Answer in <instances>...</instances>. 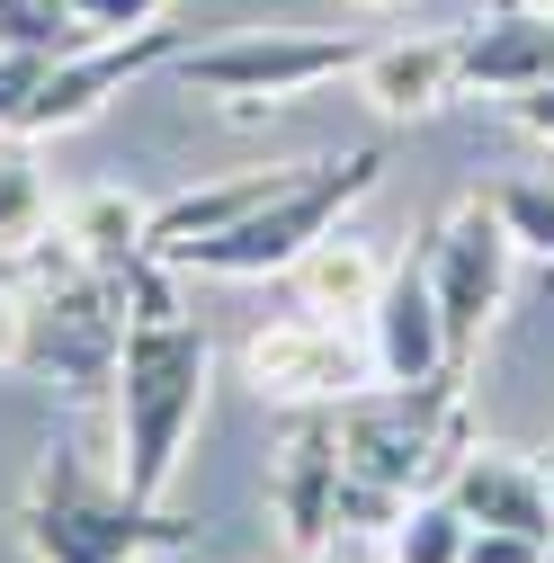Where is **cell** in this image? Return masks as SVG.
<instances>
[{
  "instance_id": "obj_1",
  "label": "cell",
  "mask_w": 554,
  "mask_h": 563,
  "mask_svg": "<svg viewBox=\"0 0 554 563\" xmlns=\"http://www.w3.org/2000/svg\"><path fill=\"white\" fill-rule=\"evenodd\" d=\"M125 296V340H117V474L134 501H162L179 456H188V430L206 411V385H215V340L206 322L179 305L170 287V260H134L117 277Z\"/></svg>"
},
{
  "instance_id": "obj_2",
  "label": "cell",
  "mask_w": 554,
  "mask_h": 563,
  "mask_svg": "<svg viewBox=\"0 0 554 563\" xmlns=\"http://www.w3.org/2000/svg\"><path fill=\"white\" fill-rule=\"evenodd\" d=\"M19 545L27 563H162L197 545V519L134 501L125 474L99 465L81 439H45L27 492H19Z\"/></svg>"
},
{
  "instance_id": "obj_3",
  "label": "cell",
  "mask_w": 554,
  "mask_h": 563,
  "mask_svg": "<svg viewBox=\"0 0 554 563\" xmlns=\"http://www.w3.org/2000/svg\"><path fill=\"white\" fill-rule=\"evenodd\" d=\"M376 179H385V144H358L340 162H304V170H287V188H268L242 224L188 242L170 268H197V277H287L358 197H376Z\"/></svg>"
},
{
  "instance_id": "obj_4",
  "label": "cell",
  "mask_w": 554,
  "mask_h": 563,
  "mask_svg": "<svg viewBox=\"0 0 554 563\" xmlns=\"http://www.w3.org/2000/svg\"><path fill=\"white\" fill-rule=\"evenodd\" d=\"M340 430V465L385 492H430V474L465 456V376H430V385H358L350 402H331Z\"/></svg>"
},
{
  "instance_id": "obj_5",
  "label": "cell",
  "mask_w": 554,
  "mask_h": 563,
  "mask_svg": "<svg viewBox=\"0 0 554 563\" xmlns=\"http://www.w3.org/2000/svg\"><path fill=\"white\" fill-rule=\"evenodd\" d=\"M358 36H304V27H242V36H215V45H188L170 73L206 99H233V108H277V99H304L340 73H358Z\"/></svg>"
},
{
  "instance_id": "obj_6",
  "label": "cell",
  "mask_w": 554,
  "mask_h": 563,
  "mask_svg": "<svg viewBox=\"0 0 554 563\" xmlns=\"http://www.w3.org/2000/svg\"><path fill=\"white\" fill-rule=\"evenodd\" d=\"M421 260H430V287H439L447 358H456V376H465V358L483 349V322H492L501 296H510V260H519V242H510V224H501L492 197H456L447 216H439V233H430Z\"/></svg>"
},
{
  "instance_id": "obj_7",
  "label": "cell",
  "mask_w": 554,
  "mask_h": 563,
  "mask_svg": "<svg viewBox=\"0 0 554 563\" xmlns=\"http://www.w3.org/2000/svg\"><path fill=\"white\" fill-rule=\"evenodd\" d=\"M188 54V36L179 27H134V36H90V45H63L54 63H45V81L27 90V108H19V134L36 144V134H73V125H90L108 99H125L144 73H170V63Z\"/></svg>"
},
{
  "instance_id": "obj_8",
  "label": "cell",
  "mask_w": 554,
  "mask_h": 563,
  "mask_svg": "<svg viewBox=\"0 0 554 563\" xmlns=\"http://www.w3.org/2000/svg\"><path fill=\"white\" fill-rule=\"evenodd\" d=\"M242 367L259 385V402H296V411H331V402H350L367 376H376V349H358L350 331H340L331 313H287V322H268L251 331L242 349Z\"/></svg>"
},
{
  "instance_id": "obj_9",
  "label": "cell",
  "mask_w": 554,
  "mask_h": 563,
  "mask_svg": "<svg viewBox=\"0 0 554 563\" xmlns=\"http://www.w3.org/2000/svg\"><path fill=\"white\" fill-rule=\"evenodd\" d=\"M367 349H376V376H385V385L456 376L447 322H439V287H430V260H394V268H385V296H376V313H367Z\"/></svg>"
},
{
  "instance_id": "obj_10",
  "label": "cell",
  "mask_w": 554,
  "mask_h": 563,
  "mask_svg": "<svg viewBox=\"0 0 554 563\" xmlns=\"http://www.w3.org/2000/svg\"><path fill=\"white\" fill-rule=\"evenodd\" d=\"M268 501H277L287 545L313 563L322 537L340 528V430H331V411H296L287 448H277V465H268Z\"/></svg>"
},
{
  "instance_id": "obj_11",
  "label": "cell",
  "mask_w": 554,
  "mask_h": 563,
  "mask_svg": "<svg viewBox=\"0 0 554 563\" xmlns=\"http://www.w3.org/2000/svg\"><path fill=\"white\" fill-rule=\"evenodd\" d=\"M456 90H465L456 36H394V45H367V54H358V99H367L385 125L439 117Z\"/></svg>"
},
{
  "instance_id": "obj_12",
  "label": "cell",
  "mask_w": 554,
  "mask_h": 563,
  "mask_svg": "<svg viewBox=\"0 0 554 563\" xmlns=\"http://www.w3.org/2000/svg\"><path fill=\"white\" fill-rule=\"evenodd\" d=\"M456 73H465V90H492V99H519V90L554 81V19L501 0L492 19L456 27Z\"/></svg>"
},
{
  "instance_id": "obj_13",
  "label": "cell",
  "mask_w": 554,
  "mask_h": 563,
  "mask_svg": "<svg viewBox=\"0 0 554 563\" xmlns=\"http://www.w3.org/2000/svg\"><path fill=\"white\" fill-rule=\"evenodd\" d=\"M447 501H456L474 528H528V537H554V492H545V465L501 456V448H465V456H456V474H447Z\"/></svg>"
},
{
  "instance_id": "obj_14",
  "label": "cell",
  "mask_w": 554,
  "mask_h": 563,
  "mask_svg": "<svg viewBox=\"0 0 554 563\" xmlns=\"http://www.w3.org/2000/svg\"><path fill=\"white\" fill-rule=\"evenodd\" d=\"M54 242L73 251L81 268H99V277H125L134 260H144V242H153V206L134 197V188H81V197H63L54 206Z\"/></svg>"
},
{
  "instance_id": "obj_15",
  "label": "cell",
  "mask_w": 554,
  "mask_h": 563,
  "mask_svg": "<svg viewBox=\"0 0 554 563\" xmlns=\"http://www.w3.org/2000/svg\"><path fill=\"white\" fill-rule=\"evenodd\" d=\"M385 251L367 242V233H350V224H331L287 277H296V305L304 313H331V322H367L376 313V296H385Z\"/></svg>"
},
{
  "instance_id": "obj_16",
  "label": "cell",
  "mask_w": 554,
  "mask_h": 563,
  "mask_svg": "<svg viewBox=\"0 0 554 563\" xmlns=\"http://www.w3.org/2000/svg\"><path fill=\"white\" fill-rule=\"evenodd\" d=\"M54 233V188L27 162V134L0 125V251H36Z\"/></svg>"
},
{
  "instance_id": "obj_17",
  "label": "cell",
  "mask_w": 554,
  "mask_h": 563,
  "mask_svg": "<svg viewBox=\"0 0 554 563\" xmlns=\"http://www.w3.org/2000/svg\"><path fill=\"white\" fill-rule=\"evenodd\" d=\"M465 537H474V519L447 492H421V501L385 528V563H465Z\"/></svg>"
},
{
  "instance_id": "obj_18",
  "label": "cell",
  "mask_w": 554,
  "mask_h": 563,
  "mask_svg": "<svg viewBox=\"0 0 554 563\" xmlns=\"http://www.w3.org/2000/svg\"><path fill=\"white\" fill-rule=\"evenodd\" d=\"M0 45L63 54V45H90V36H81V10H73V0H0Z\"/></svg>"
},
{
  "instance_id": "obj_19",
  "label": "cell",
  "mask_w": 554,
  "mask_h": 563,
  "mask_svg": "<svg viewBox=\"0 0 554 563\" xmlns=\"http://www.w3.org/2000/svg\"><path fill=\"white\" fill-rule=\"evenodd\" d=\"M492 206H501V224H510V242H519V251L554 260V179H501V188H492Z\"/></svg>"
},
{
  "instance_id": "obj_20",
  "label": "cell",
  "mask_w": 554,
  "mask_h": 563,
  "mask_svg": "<svg viewBox=\"0 0 554 563\" xmlns=\"http://www.w3.org/2000/svg\"><path fill=\"white\" fill-rule=\"evenodd\" d=\"M73 10H81V36H134V27L170 19L179 0H73Z\"/></svg>"
},
{
  "instance_id": "obj_21",
  "label": "cell",
  "mask_w": 554,
  "mask_h": 563,
  "mask_svg": "<svg viewBox=\"0 0 554 563\" xmlns=\"http://www.w3.org/2000/svg\"><path fill=\"white\" fill-rule=\"evenodd\" d=\"M45 63H54V54H36V45H0V125H19L27 90L45 81Z\"/></svg>"
},
{
  "instance_id": "obj_22",
  "label": "cell",
  "mask_w": 554,
  "mask_h": 563,
  "mask_svg": "<svg viewBox=\"0 0 554 563\" xmlns=\"http://www.w3.org/2000/svg\"><path fill=\"white\" fill-rule=\"evenodd\" d=\"M554 537H528V528H474L465 537V563H545Z\"/></svg>"
},
{
  "instance_id": "obj_23",
  "label": "cell",
  "mask_w": 554,
  "mask_h": 563,
  "mask_svg": "<svg viewBox=\"0 0 554 563\" xmlns=\"http://www.w3.org/2000/svg\"><path fill=\"white\" fill-rule=\"evenodd\" d=\"M10 367H27V296L0 287V376Z\"/></svg>"
},
{
  "instance_id": "obj_24",
  "label": "cell",
  "mask_w": 554,
  "mask_h": 563,
  "mask_svg": "<svg viewBox=\"0 0 554 563\" xmlns=\"http://www.w3.org/2000/svg\"><path fill=\"white\" fill-rule=\"evenodd\" d=\"M510 117H519V125L536 134V144H554V81H536V90H519V99H510Z\"/></svg>"
},
{
  "instance_id": "obj_25",
  "label": "cell",
  "mask_w": 554,
  "mask_h": 563,
  "mask_svg": "<svg viewBox=\"0 0 554 563\" xmlns=\"http://www.w3.org/2000/svg\"><path fill=\"white\" fill-rule=\"evenodd\" d=\"M358 19H394V10H411V0H350Z\"/></svg>"
},
{
  "instance_id": "obj_26",
  "label": "cell",
  "mask_w": 554,
  "mask_h": 563,
  "mask_svg": "<svg viewBox=\"0 0 554 563\" xmlns=\"http://www.w3.org/2000/svg\"><path fill=\"white\" fill-rule=\"evenodd\" d=\"M510 10H536V19H554V0H510Z\"/></svg>"
},
{
  "instance_id": "obj_27",
  "label": "cell",
  "mask_w": 554,
  "mask_h": 563,
  "mask_svg": "<svg viewBox=\"0 0 554 563\" xmlns=\"http://www.w3.org/2000/svg\"><path fill=\"white\" fill-rule=\"evenodd\" d=\"M545 492H554V448H545Z\"/></svg>"
}]
</instances>
